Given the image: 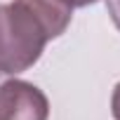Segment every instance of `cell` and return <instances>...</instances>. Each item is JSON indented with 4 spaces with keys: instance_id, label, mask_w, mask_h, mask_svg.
<instances>
[{
    "instance_id": "6da1fadb",
    "label": "cell",
    "mask_w": 120,
    "mask_h": 120,
    "mask_svg": "<svg viewBox=\"0 0 120 120\" xmlns=\"http://www.w3.org/2000/svg\"><path fill=\"white\" fill-rule=\"evenodd\" d=\"M73 19L64 0H12L0 5V71H28Z\"/></svg>"
},
{
    "instance_id": "3957f363",
    "label": "cell",
    "mask_w": 120,
    "mask_h": 120,
    "mask_svg": "<svg viewBox=\"0 0 120 120\" xmlns=\"http://www.w3.org/2000/svg\"><path fill=\"white\" fill-rule=\"evenodd\" d=\"M106 10L111 14V21L115 24V28L120 31V0H106Z\"/></svg>"
},
{
    "instance_id": "7a4b0ae2",
    "label": "cell",
    "mask_w": 120,
    "mask_h": 120,
    "mask_svg": "<svg viewBox=\"0 0 120 120\" xmlns=\"http://www.w3.org/2000/svg\"><path fill=\"white\" fill-rule=\"evenodd\" d=\"M49 101L40 87L0 71V120H47Z\"/></svg>"
},
{
    "instance_id": "277c9868",
    "label": "cell",
    "mask_w": 120,
    "mask_h": 120,
    "mask_svg": "<svg viewBox=\"0 0 120 120\" xmlns=\"http://www.w3.org/2000/svg\"><path fill=\"white\" fill-rule=\"evenodd\" d=\"M111 113H113V118H115V120H120V82L115 85L113 97H111Z\"/></svg>"
},
{
    "instance_id": "5b68a950",
    "label": "cell",
    "mask_w": 120,
    "mask_h": 120,
    "mask_svg": "<svg viewBox=\"0 0 120 120\" xmlns=\"http://www.w3.org/2000/svg\"><path fill=\"white\" fill-rule=\"evenodd\" d=\"M68 7H87V5H94L97 0H64Z\"/></svg>"
}]
</instances>
